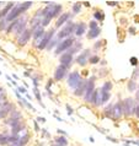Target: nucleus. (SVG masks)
<instances>
[{
    "instance_id": "f257e3e1",
    "label": "nucleus",
    "mask_w": 139,
    "mask_h": 146,
    "mask_svg": "<svg viewBox=\"0 0 139 146\" xmlns=\"http://www.w3.org/2000/svg\"><path fill=\"white\" fill-rule=\"evenodd\" d=\"M75 28H76V23L72 22V21H68L67 25H65V26L62 28V30L58 32V35H57V38H58V39L69 38L72 33H75Z\"/></svg>"
},
{
    "instance_id": "f03ea898",
    "label": "nucleus",
    "mask_w": 139,
    "mask_h": 146,
    "mask_svg": "<svg viewBox=\"0 0 139 146\" xmlns=\"http://www.w3.org/2000/svg\"><path fill=\"white\" fill-rule=\"evenodd\" d=\"M74 43H75V39H74V38H72V37L65 38V39H63V40H60L59 44H58V46H57V48H55V54L65 53V52H67Z\"/></svg>"
},
{
    "instance_id": "7ed1b4c3",
    "label": "nucleus",
    "mask_w": 139,
    "mask_h": 146,
    "mask_svg": "<svg viewBox=\"0 0 139 146\" xmlns=\"http://www.w3.org/2000/svg\"><path fill=\"white\" fill-rule=\"evenodd\" d=\"M81 82H83V79H81V76H80V74L78 71H73L72 74L69 75V78H68V85L72 88L76 90V88L80 86Z\"/></svg>"
},
{
    "instance_id": "20e7f679",
    "label": "nucleus",
    "mask_w": 139,
    "mask_h": 146,
    "mask_svg": "<svg viewBox=\"0 0 139 146\" xmlns=\"http://www.w3.org/2000/svg\"><path fill=\"white\" fill-rule=\"evenodd\" d=\"M122 107H123V114L126 115H130L134 113V109H136V104H134V100L133 98H126L122 103Z\"/></svg>"
},
{
    "instance_id": "39448f33",
    "label": "nucleus",
    "mask_w": 139,
    "mask_h": 146,
    "mask_svg": "<svg viewBox=\"0 0 139 146\" xmlns=\"http://www.w3.org/2000/svg\"><path fill=\"white\" fill-rule=\"evenodd\" d=\"M22 13H23V11L21 10V7H20V4H15V6L11 9L9 15H7L5 19H6L7 22H13V21H15V20H17L19 16L21 15Z\"/></svg>"
},
{
    "instance_id": "423d86ee",
    "label": "nucleus",
    "mask_w": 139,
    "mask_h": 146,
    "mask_svg": "<svg viewBox=\"0 0 139 146\" xmlns=\"http://www.w3.org/2000/svg\"><path fill=\"white\" fill-rule=\"evenodd\" d=\"M54 33H55V30H49L48 32H46V33H44L42 42H41V44L37 47L39 50H43L44 48H47V46L49 44V42L52 40V38L54 37Z\"/></svg>"
},
{
    "instance_id": "0eeeda50",
    "label": "nucleus",
    "mask_w": 139,
    "mask_h": 146,
    "mask_svg": "<svg viewBox=\"0 0 139 146\" xmlns=\"http://www.w3.org/2000/svg\"><path fill=\"white\" fill-rule=\"evenodd\" d=\"M94 91H95V85H94V78H92L88 81L86 90H85V93H84V97H85V101H86V102H91Z\"/></svg>"
},
{
    "instance_id": "6e6552de",
    "label": "nucleus",
    "mask_w": 139,
    "mask_h": 146,
    "mask_svg": "<svg viewBox=\"0 0 139 146\" xmlns=\"http://www.w3.org/2000/svg\"><path fill=\"white\" fill-rule=\"evenodd\" d=\"M31 36H32V33H31V31L30 30H26L22 32L20 36H17V43L20 44V46H25V44L30 40V38H31Z\"/></svg>"
},
{
    "instance_id": "1a4fd4ad",
    "label": "nucleus",
    "mask_w": 139,
    "mask_h": 146,
    "mask_svg": "<svg viewBox=\"0 0 139 146\" xmlns=\"http://www.w3.org/2000/svg\"><path fill=\"white\" fill-rule=\"evenodd\" d=\"M122 114H123V107H122V102H117L116 104H113L112 108V114L111 117L114 119H120Z\"/></svg>"
},
{
    "instance_id": "9d476101",
    "label": "nucleus",
    "mask_w": 139,
    "mask_h": 146,
    "mask_svg": "<svg viewBox=\"0 0 139 146\" xmlns=\"http://www.w3.org/2000/svg\"><path fill=\"white\" fill-rule=\"evenodd\" d=\"M67 71H68V68L64 66V65H59L58 68L55 69L54 71V79L57 81H60L65 78V75H67Z\"/></svg>"
},
{
    "instance_id": "9b49d317",
    "label": "nucleus",
    "mask_w": 139,
    "mask_h": 146,
    "mask_svg": "<svg viewBox=\"0 0 139 146\" xmlns=\"http://www.w3.org/2000/svg\"><path fill=\"white\" fill-rule=\"evenodd\" d=\"M42 20H43V11H42V9H39L37 13H36V15L31 19V21H30L32 28L36 27V26H39L41 23H42Z\"/></svg>"
},
{
    "instance_id": "f8f14e48",
    "label": "nucleus",
    "mask_w": 139,
    "mask_h": 146,
    "mask_svg": "<svg viewBox=\"0 0 139 146\" xmlns=\"http://www.w3.org/2000/svg\"><path fill=\"white\" fill-rule=\"evenodd\" d=\"M26 25H27V16L23 15V16H21V17H19V25H17V30H16L15 33L17 36H20L23 31L26 30Z\"/></svg>"
},
{
    "instance_id": "ddd939ff",
    "label": "nucleus",
    "mask_w": 139,
    "mask_h": 146,
    "mask_svg": "<svg viewBox=\"0 0 139 146\" xmlns=\"http://www.w3.org/2000/svg\"><path fill=\"white\" fill-rule=\"evenodd\" d=\"M19 121H21V113L17 112V111H13L11 112L10 118L6 119V124H10L11 127H13L14 124L19 123Z\"/></svg>"
},
{
    "instance_id": "4468645a",
    "label": "nucleus",
    "mask_w": 139,
    "mask_h": 146,
    "mask_svg": "<svg viewBox=\"0 0 139 146\" xmlns=\"http://www.w3.org/2000/svg\"><path fill=\"white\" fill-rule=\"evenodd\" d=\"M13 111H15L14 104H13V103H10V102H7L3 108H0V119L5 118V117L9 114V113L13 112Z\"/></svg>"
},
{
    "instance_id": "2eb2a0df",
    "label": "nucleus",
    "mask_w": 139,
    "mask_h": 146,
    "mask_svg": "<svg viewBox=\"0 0 139 146\" xmlns=\"http://www.w3.org/2000/svg\"><path fill=\"white\" fill-rule=\"evenodd\" d=\"M89 59H90V49H86V50H84L83 53H81V54L76 58V63L79 64V65L84 66L85 64L88 63Z\"/></svg>"
},
{
    "instance_id": "dca6fc26",
    "label": "nucleus",
    "mask_w": 139,
    "mask_h": 146,
    "mask_svg": "<svg viewBox=\"0 0 139 146\" xmlns=\"http://www.w3.org/2000/svg\"><path fill=\"white\" fill-rule=\"evenodd\" d=\"M73 62V55L72 54H69V53H63L62 56H60V65H64V66H69L72 64Z\"/></svg>"
},
{
    "instance_id": "f3484780",
    "label": "nucleus",
    "mask_w": 139,
    "mask_h": 146,
    "mask_svg": "<svg viewBox=\"0 0 139 146\" xmlns=\"http://www.w3.org/2000/svg\"><path fill=\"white\" fill-rule=\"evenodd\" d=\"M31 33H32V36H33V39H36L38 37H42V36H44L46 32H44V27L42 25H39V26H36V27L32 28Z\"/></svg>"
},
{
    "instance_id": "a211bd4d",
    "label": "nucleus",
    "mask_w": 139,
    "mask_h": 146,
    "mask_svg": "<svg viewBox=\"0 0 139 146\" xmlns=\"http://www.w3.org/2000/svg\"><path fill=\"white\" fill-rule=\"evenodd\" d=\"M69 17H70V14L69 13H64L62 14L58 17V20H57V22H55V27H60V26H63L64 23H67L68 22V20Z\"/></svg>"
},
{
    "instance_id": "6ab92c4d",
    "label": "nucleus",
    "mask_w": 139,
    "mask_h": 146,
    "mask_svg": "<svg viewBox=\"0 0 139 146\" xmlns=\"http://www.w3.org/2000/svg\"><path fill=\"white\" fill-rule=\"evenodd\" d=\"M15 6V4L14 3H9V4H6L5 7L0 11V20H3V19H5L7 15H9V13L11 11V9Z\"/></svg>"
},
{
    "instance_id": "aec40b11",
    "label": "nucleus",
    "mask_w": 139,
    "mask_h": 146,
    "mask_svg": "<svg viewBox=\"0 0 139 146\" xmlns=\"http://www.w3.org/2000/svg\"><path fill=\"white\" fill-rule=\"evenodd\" d=\"M91 103L94 106H100L101 104V96H100V90H95L91 98Z\"/></svg>"
},
{
    "instance_id": "412c9836",
    "label": "nucleus",
    "mask_w": 139,
    "mask_h": 146,
    "mask_svg": "<svg viewBox=\"0 0 139 146\" xmlns=\"http://www.w3.org/2000/svg\"><path fill=\"white\" fill-rule=\"evenodd\" d=\"M86 85H88V81L86 80H83V82H81L80 86L74 91V93H75L76 96H83L84 93H85V90H86Z\"/></svg>"
},
{
    "instance_id": "4be33fe9",
    "label": "nucleus",
    "mask_w": 139,
    "mask_h": 146,
    "mask_svg": "<svg viewBox=\"0 0 139 146\" xmlns=\"http://www.w3.org/2000/svg\"><path fill=\"white\" fill-rule=\"evenodd\" d=\"M86 31V23L85 22H80L76 25V28H75V35L76 36H83Z\"/></svg>"
},
{
    "instance_id": "5701e85b",
    "label": "nucleus",
    "mask_w": 139,
    "mask_h": 146,
    "mask_svg": "<svg viewBox=\"0 0 139 146\" xmlns=\"http://www.w3.org/2000/svg\"><path fill=\"white\" fill-rule=\"evenodd\" d=\"M100 33H101V30H100V28H95V30H90V31L88 32V37H89L90 39H92V38H96Z\"/></svg>"
},
{
    "instance_id": "b1692460",
    "label": "nucleus",
    "mask_w": 139,
    "mask_h": 146,
    "mask_svg": "<svg viewBox=\"0 0 139 146\" xmlns=\"http://www.w3.org/2000/svg\"><path fill=\"white\" fill-rule=\"evenodd\" d=\"M55 144L59 146H67L68 140H67V137H64V136H58V137H55Z\"/></svg>"
},
{
    "instance_id": "393cba45",
    "label": "nucleus",
    "mask_w": 139,
    "mask_h": 146,
    "mask_svg": "<svg viewBox=\"0 0 139 146\" xmlns=\"http://www.w3.org/2000/svg\"><path fill=\"white\" fill-rule=\"evenodd\" d=\"M100 96H101V103H106L111 97L110 92H104V91H100Z\"/></svg>"
},
{
    "instance_id": "a878e982",
    "label": "nucleus",
    "mask_w": 139,
    "mask_h": 146,
    "mask_svg": "<svg viewBox=\"0 0 139 146\" xmlns=\"http://www.w3.org/2000/svg\"><path fill=\"white\" fill-rule=\"evenodd\" d=\"M32 6V1H23V3H20V7H21V10L25 13L27 11L30 7Z\"/></svg>"
},
{
    "instance_id": "bb28decb",
    "label": "nucleus",
    "mask_w": 139,
    "mask_h": 146,
    "mask_svg": "<svg viewBox=\"0 0 139 146\" xmlns=\"http://www.w3.org/2000/svg\"><path fill=\"white\" fill-rule=\"evenodd\" d=\"M9 144V135L0 134V145H7Z\"/></svg>"
},
{
    "instance_id": "cd10ccee",
    "label": "nucleus",
    "mask_w": 139,
    "mask_h": 146,
    "mask_svg": "<svg viewBox=\"0 0 139 146\" xmlns=\"http://www.w3.org/2000/svg\"><path fill=\"white\" fill-rule=\"evenodd\" d=\"M128 90H129V92L137 91V84H136V81H134V80H129V82H128Z\"/></svg>"
},
{
    "instance_id": "c85d7f7f",
    "label": "nucleus",
    "mask_w": 139,
    "mask_h": 146,
    "mask_svg": "<svg viewBox=\"0 0 139 146\" xmlns=\"http://www.w3.org/2000/svg\"><path fill=\"white\" fill-rule=\"evenodd\" d=\"M111 88H112V84L110 82V81H106V82L104 84V86H102V88H101V91L110 92V91H111Z\"/></svg>"
},
{
    "instance_id": "c756f323",
    "label": "nucleus",
    "mask_w": 139,
    "mask_h": 146,
    "mask_svg": "<svg viewBox=\"0 0 139 146\" xmlns=\"http://www.w3.org/2000/svg\"><path fill=\"white\" fill-rule=\"evenodd\" d=\"M55 44H59V39L58 38H52V40L49 42V44L47 46V49H52Z\"/></svg>"
},
{
    "instance_id": "7c9ffc66",
    "label": "nucleus",
    "mask_w": 139,
    "mask_h": 146,
    "mask_svg": "<svg viewBox=\"0 0 139 146\" xmlns=\"http://www.w3.org/2000/svg\"><path fill=\"white\" fill-rule=\"evenodd\" d=\"M28 137H30V136H28V134H27V135H25V136H22V137H20V139H19L20 145H21V146H25V145L28 143Z\"/></svg>"
},
{
    "instance_id": "2f4dec72",
    "label": "nucleus",
    "mask_w": 139,
    "mask_h": 146,
    "mask_svg": "<svg viewBox=\"0 0 139 146\" xmlns=\"http://www.w3.org/2000/svg\"><path fill=\"white\" fill-rule=\"evenodd\" d=\"M81 10V4L80 3H75L74 5H73V13L74 14H79Z\"/></svg>"
},
{
    "instance_id": "473e14b6",
    "label": "nucleus",
    "mask_w": 139,
    "mask_h": 146,
    "mask_svg": "<svg viewBox=\"0 0 139 146\" xmlns=\"http://www.w3.org/2000/svg\"><path fill=\"white\" fill-rule=\"evenodd\" d=\"M7 22L6 21V19H3V20H0V31H4V30H6V25H7Z\"/></svg>"
},
{
    "instance_id": "72a5a7b5",
    "label": "nucleus",
    "mask_w": 139,
    "mask_h": 146,
    "mask_svg": "<svg viewBox=\"0 0 139 146\" xmlns=\"http://www.w3.org/2000/svg\"><path fill=\"white\" fill-rule=\"evenodd\" d=\"M33 93H35L36 98L38 100V102L41 103V106H43V103L41 102V95H39V91H38V88H37V87H35V88H33Z\"/></svg>"
},
{
    "instance_id": "f704fd0d",
    "label": "nucleus",
    "mask_w": 139,
    "mask_h": 146,
    "mask_svg": "<svg viewBox=\"0 0 139 146\" xmlns=\"http://www.w3.org/2000/svg\"><path fill=\"white\" fill-rule=\"evenodd\" d=\"M99 60H100L99 56H97V55H94V56H90L89 62L91 63V64H96V63H99Z\"/></svg>"
},
{
    "instance_id": "c9c22d12",
    "label": "nucleus",
    "mask_w": 139,
    "mask_h": 146,
    "mask_svg": "<svg viewBox=\"0 0 139 146\" xmlns=\"http://www.w3.org/2000/svg\"><path fill=\"white\" fill-rule=\"evenodd\" d=\"M21 103L23 104V106H26V107H27L28 109H32V111H35V108H33V107H32V106H31V104H30V103H28V102H27V101H26L25 98H21Z\"/></svg>"
},
{
    "instance_id": "e433bc0d",
    "label": "nucleus",
    "mask_w": 139,
    "mask_h": 146,
    "mask_svg": "<svg viewBox=\"0 0 139 146\" xmlns=\"http://www.w3.org/2000/svg\"><path fill=\"white\" fill-rule=\"evenodd\" d=\"M95 17H96V20H99V21H102V20H104V14H101L100 11H96Z\"/></svg>"
},
{
    "instance_id": "4c0bfd02",
    "label": "nucleus",
    "mask_w": 139,
    "mask_h": 146,
    "mask_svg": "<svg viewBox=\"0 0 139 146\" xmlns=\"http://www.w3.org/2000/svg\"><path fill=\"white\" fill-rule=\"evenodd\" d=\"M89 27H90V30H95V28H99L96 21H91V22H90V23H89Z\"/></svg>"
},
{
    "instance_id": "58836bf2",
    "label": "nucleus",
    "mask_w": 139,
    "mask_h": 146,
    "mask_svg": "<svg viewBox=\"0 0 139 146\" xmlns=\"http://www.w3.org/2000/svg\"><path fill=\"white\" fill-rule=\"evenodd\" d=\"M7 103V101H6V97H4V98L0 100V108H3L5 104Z\"/></svg>"
},
{
    "instance_id": "ea45409f",
    "label": "nucleus",
    "mask_w": 139,
    "mask_h": 146,
    "mask_svg": "<svg viewBox=\"0 0 139 146\" xmlns=\"http://www.w3.org/2000/svg\"><path fill=\"white\" fill-rule=\"evenodd\" d=\"M130 64H132V65H137V64H138V59L134 58V56H132V58H130Z\"/></svg>"
},
{
    "instance_id": "a19ab883",
    "label": "nucleus",
    "mask_w": 139,
    "mask_h": 146,
    "mask_svg": "<svg viewBox=\"0 0 139 146\" xmlns=\"http://www.w3.org/2000/svg\"><path fill=\"white\" fill-rule=\"evenodd\" d=\"M5 90H4V88H1V87H0V100H1V98H4V97H5Z\"/></svg>"
},
{
    "instance_id": "79ce46f5",
    "label": "nucleus",
    "mask_w": 139,
    "mask_h": 146,
    "mask_svg": "<svg viewBox=\"0 0 139 146\" xmlns=\"http://www.w3.org/2000/svg\"><path fill=\"white\" fill-rule=\"evenodd\" d=\"M134 113H136L137 118L139 119V104H138V106H136V109H134Z\"/></svg>"
},
{
    "instance_id": "37998d69",
    "label": "nucleus",
    "mask_w": 139,
    "mask_h": 146,
    "mask_svg": "<svg viewBox=\"0 0 139 146\" xmlns=\"http://www.w3.org/2000/svg\"><path fill=\"white\" fill-rule=\"evenodd\" d=\"M19 92H21V93H26V88H25V87H19Z\"/></svg>"
},
{
    "instance_id": "c03bdc74",
    "label": "nucleus",
    "mask_w": 139,
    "mask_h": 146,
    "mask_svg": "<svg viewBox=\"0 0 139 146\" xmlns=\"http://www.w3.org/2000/svg\"><path fill=\"white\" fill-rule=\"evenodd\" d=\"M100 46H101V42H97V43L95 44V47H94V48H95V49H99Z\"/></svg>"
},
{
    "instance_id": "a18cd8bd",
    "label": "nucleus",
    "mask_w": 139,
    "mask_h": 146,
    "mask_svg": "<svg viewBox=\"0 0 139 146\" xmlns=\"http://www.w3.org/2000/svg\"><path fill=\"white\" fill-rule=\"evenodd\" d=\"M37 119H38V121H43V123H44V121H46V119L42 118V117H39V118H37Z\"/></svg>"
},
{
    "instance_id": "49530a36",
    "label": "nucleus",
    "mask_w": 139,
    "mask_h": 146,
    "mask_svg": "<svg viewBox=\"0 0 139 146\" xmlns=\"http://www.w3.org/2000/svg\"><path fill=\"white\" fill-rule=\"evenodd\" d=\"M67 108H68V112H69V114H72V113H73V111H72V108H70V107H69V106H67Z\"/></svg>"
},
{
    "instance_id": "de8ad7c7",
    "label": "nucleus",
    "mask_w": 139,
    "mask_h": 146,
    "mask_svg": "<svg viewBox=\"0 0 139 146\" xmlns=\"http://www.w3.org/2000/svg\"><path fill=\"white\" fill-rule=\"evenodd\" d=\"M137 101L139 102V87H138V90H137Z\"/></svg>"
},
{
    "instance_id": "09e8293b",
    "label": "nucleus",
    "mask_w": 139,
    "mask_h": 146,
    "mask_svg": "<svg viewBox=\"0 0 139 146\" xmlns=\"http://www.w3.org/2000/svg\"><path fill=\"white\" fill-rule=\"evenodd\" d=\"M129 31H130V33H134V28H133V27L129 28Z\"/></svg>"
},
{
    "instance_id": "8fccbe9b",
    "label": "nucleus",
    "mask_w": 139,
    "mask_h": 146,
    "mask_svg": "<svg viewBox=\"0 0 139 146\" xmlns=\"http://www.w3.org/2000/svg\"><path fill=\"white\" fill-rule=\"evenodd\" d=\"M52 146H59V145H57V144L54 143V144H52Z\"/></svg>"
},
{
    "instance_id": "3c124183",
    "label": "nucleus",
    "mask_w": 139,
    "mask_h": 146,
    "mask_svg": "<svg viewBox=\"0 0 139 146\" xmlns=\"http://www.w3.org/2000/svg\"><path fill=\"white\" fill-rule=\"evenodd\" d=\"M0 74H1V72H0Z\"/></svg>"
}]
</instances>
